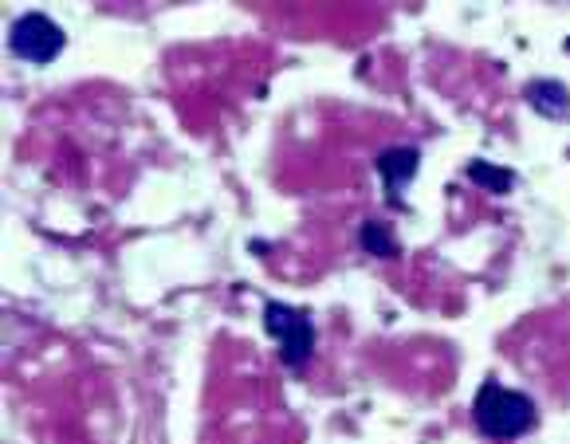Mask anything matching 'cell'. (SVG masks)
I'll use <instances>...</instances> for the list:
<instances>
[{
    "mask_svg": "<svg viewBox=\"0 0 570 444\" xmlns=\"http://www.w3.org/2000/svg\"><path fill=\"white\" fill-rule=\"evenodd\" d=\"M528 102L547 118H570V91L559 79H539V83H531Z\"/></svg>",
    "mask_w": 570,
    "mask_h": 444,
    "instance_id": "obj_5",
    "label": "cell"
},
{
    "mask_svg": "<svg viewBox=\"0 0 570 444\" xmlns=\"http://www.w3.org/2000/svg\"><path fill=\"white\" fill-rule=\"evenodd\" d=\"M417 150H410V146H397V150H386L382 158H377V174H382V181H386V194L397 197L405 189V185L417 177Z\"/></svg>",
    "mask_w": 570,
    "mask_h": 444,
    "instance_id": "obj_4",
    "label": "cell"
},
{
    "mask_svg": "<svg viewBox=\"0 0 570 444\" xmlns=\"http://www.w3.org/2000/svg\"><path fill=\"white\" fill-rule=\"evenodd\" d=\"M264 327H268L272 338H279V354H284L287 366H303L315 346V330H311L307 315L295 307H284V303H268L264 307Z\"/></svg>",
    "mask_w": 570,
    "mask_h": 444,
    "instance_id": "obj_3",
    "label": "cell"
},
{
    "mask_svg": "<svg viewBox=\"0 0 570 444\" xmlns=\"http://www.w3.org/2000/svg\"><path fill=\"white\" fill-rule=\"evenodd\" d=\"M362 248L370 251V256H394L397 251V240L390 236L386 225H377V220H370V225H362Z\"/></svg>",
    "mask_w": 570,
    "mask_h": 444,
    "instance_id": "obj_7",
    "label": "cell"
},
{
    "mask_svg": "<svg viewBox=\"0 0 570 444\" xmlns=\"http://www.w3.org/2000/svg\"><path fill=\"white\" fill-rule=\"evenodd\" d=\"M469 177L476 185H484V189H492V194H508V189H512V174L500 169V166H492V161H472Z\"/></svg>",
    "mask_w": 570,
    "mask_h": 444,
    "instance_id": "obj_6",
    "label": "cell"
},
{
    "mask_svg": "<svg viewBox=\"0 0 570 444\" xmlns=\"http://www.w3.org/2000/svg\"><path fill=\"white\" fill-rule=\"evenodd\" d=\"M472 417L495 441H512V436H523L531 425H535V402L528 394H515V389H503L495 382L480 386L476 402H472Z\"/></svg>",
    "mask_w": 570,
    "mask_h": 444,
    "instance_id": "obj_1",
    "label": "cell"
},
{
    "mask_svg": "<svg viewBox=\"0 0 570 444\" xmlns=\"http://www.w3.org/2000/svg\"><path fill=\"white\" fill-rule=\"evenodd\" d=\"M9 48L28 63H51L63 51V28L43 12H28L9 28Z\"/></svg>",
    "mask_w": 570,
    "mask_h": 444,
    "instance_id": "obj_2",
    "label": "cell"
}]
</instances>
